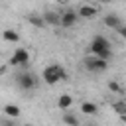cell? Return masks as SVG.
<instances>
[{
  "mask_svg": "<svg viewBox=\"0 0 126 126\" xmlns=\"http://www.w3.org/2000/svg\"><path fill=\"white\" fill-rule=\"evenodd\" d=\"M98 2H102V4H104V2H110V0H98Z\"/></svg>",
  "mask_w": 126,
  "mask_h": 126,
  "instance_id": "19",
  "label": "cell"
},
{
  "mask_svg": "<svg viewBox=\"0 0 126 126\" xmlns=\"http://www.w3.org/2000/svg\"><path fill=\"white\" fill-rule=\"evenodd\" d=\"M59 18H61V14L59 12H53V10H49V12L43 14V22L45 24H51V26H59Z\"/></svg>",
  "mask_w": 126,
  "mask_h": 126,
  "instance_id": "7",
  "label": "cell"
},
{
  "mask_svg": "<svg viewBox=\"0 0 126 126\" xmlns=\"http://www.w3.org/2000/svg\"><path fill=\"white\" fill-rule=\"evenodd\" d=\"M81 110L91 116V114H96V112H98V106H96L94 102H83V104H81Z\"/></svg>",
  "mask_w": 126,
  "mask_h": 126,
  "instance_id": "12",
  "label": "cell"
},
{
  "mask_svg": "<svg viewBox=\"0 0 126 126\" xmlns=\"http://www.w3.org/2000/svg\"><path fill=\"white\" fill-rule=\"evenodd\" d=\"M108 89L114 91V93H118V91H120V85H118L116 81H110V83H108Z\"/></svg>",
  "mask_w": 126,
  "mask_h": 126,
  "instance_id": "17",
  "label": "cell"
},
{
  "mask_svg": "<svg viewBox=\"0 0 126 126\" xmlns=\"http://www.w3.org/2000/svg\"><path fill=\"white\" fill-rule=\"evenodd\" d=\"M28 61H30V53L24 47H18L10 57V65H28Z\"/></svg>",
  "mask_w": 126,
  "mask_h": 126,
  "instance_id": "5",
  "label": "cell"
},
{
  "mask_svg": "<svg viewBox=\"0 0 126 126\" xmlns=\"http://www.w3.org/2000/svg\"><path fill=\"white\" fill-rule=\"evenodd\" d=\"M83 63H85V67H87L89 71H93V73H102V71H106V67H108V59H102V57H96V55L87 57Z\"/></svg>",
  "mask_w": 126,
  "mask_h": 126,
  "instance_id": "3",
  "label": "cell"
},
{
  "mask_svg": "<svg viewBox=\"0 0 126 126\" xmlns=\"http://www.w3.org/2000/svg\"><path fill=\"white\" fill-rule=\"evenodd\" d=\"M63 122L69 124V126H79V118L73 116L71 112H65V114H63Z\"/></svg>",
  "mask_w": 126,
  "mask_h": 126,
  "instance_id": "15",
  "label": "cell"
},
{
  "mask_svg": "<svg viewBox=\"0 0 126 126\" xmlns=\"http://www.w3.org/2000/svg\"><path fill=\"white\" fill-rule=\"evenodd\" d=\"M77 18H79V14H77L75 10H67V12H63L61 18H59V26H63V28H73V26L77 24Z\"/></svg>",
  "mask_w": 126,
  "mask_h": 126,
  "instance_id": "6",
  "label": "cell"
},
{
  "mask_svg": "<svg viewBox=\"0 0 126 126\" xmlns=\"http://www.w3.org/2000/svg\"><path fill=\"white\" fill-rule=\"evenodd\" d=\"M65 79H67V71H65L61 65H57V63L47 65V67L43 69V81H45L47 85H55V83L65 81Z\"/></svg>",
  "mask_w": 126,
  "mask_h": 126,
  "instance_id": "2",
  "label": "cell"
},
{
  "mask_svg": "<svg viewBox=\"0 0 126 126\" xmlns=\"http://www.w3.org/2000/svg\"><path fill=\"white\" fill-rule=\"evenodd\" d=\"M16 83H18L20 89H24V91H32V89L37 87V77H35L33 73H22V75L16 77Z\"/></svg>",
  "mask_w": 126,
  "mask_h": 126,
  "instance_id": "4",
  "label": "cell"
},
{
  "mask_svg": "<svg viewBox=\"0 0 126 126\" xmlns=\"http://www.w3.org/2000/svg\"><path fill=\"white\" fill-rule=\"evenodd\" d=\"M77 14H79L81 18H87V20H91V18H94V16H96V8H94V6H81Z\"/></svg>",
  "mask_w": 126,
  "mask_h": 126,
  "instance_id": "8",
  "label": "cell"
},
{
  "mask_svg": "<svg viewBox=\"0 0 126 126\" xmlns=\"http://www.w3.org/2000/svg\"><path fill=\"white\" fill-rule=\"evenodd\" d=\"M4 112H6L8 116H12V118H18V116H20V106H16V104H6V106H4Z\"/></svg>",
  "mask_w": 126,
  "mask_h": 126,
  "instance_id": "14",
  "label": "cell"
},
{
  "mask_svg": "<svg viewBox=\"0 0 126 126\" xmlns=\"http://www.w3.org/2000/svg\"><path fill=\"white\" fill-rule=\"evenodd\" d=\"M2 37H4L6 41H10V43H18V41H20V35H18V32H14V30H4V32H2Z\"/></svg>",
  "mask_w": 126,
  "mask_h": 126,
  "instance_id": "10",
  "label": "cell"
},
{
  "mask_svg": "<svg viewBox=\"0 0 126 126\" xmlns=\"http://www.w3.org/2000/svg\"><path fill=\"white\" fill-rule=\"evenodd\" d=\"M91 53L96 55V57H102V59H110L112 57V49H110V41L104 37V35H94L91 45H89Z\"/></svg>",
  "mask_w": 126,
  "mask_h": 126,
  "instance_id": "1",
  "label": "cell"
},
{
  "mask_svg": "<svg viewBox=\"0 0 126 126\" xmlns=\"http://www.w3.org/2000/svg\"><path fill=\"white\" fill-rule=\"evenodd\" d=\"M71 102H73V98H71L69 94H61V96H59V100H57L59 108H63V110H67V108L71 106Z\"/></svg>",
  "mask_w": 126,
  "mask_h": 126,
  "instance_id": "13",
  "label": "cell"
},
{
  "mask_svg": "<svg viewBox=\"0 0 126 126\" xmlns=\"http://www.w3.org/2000/svg\"><path fill=\"white\" fill-rule=\"evenodd\" d=\"M120 24H122V22H120V18H118L116 14H108V16H104V26H108V28L116 30Z\"/></svg>",
  "mask_w": 126,
  "mask_h": 126,
  "instance_id": "9",
  "label": "cell"
},
{
  "mask_svg": "<svg viewBox=\"0 0 126 126\" xmlns=\"http://www.w3.org/2000/svg\"><path fill=\"white\" fill-rule=\"evenodd\" d=\"M112 108H114L118 114H126V102H114Z\"/></svg>",
  "mask_w": 126,
  "mask_h": 126,
  "instance_id": "16",
  "label": "cell"
},
{
  "mask_svg": "<svg viewBox=\"0 0 126 126\" xmlns=\"http://www.w3.org/2000/svg\"><path fill=\"white\" fill-rule=\"evenodd\" d=\"M116 30H118V33H120V35H122V37L126 39V26H122V24H120V26H118Z\"/></svg>",
  "mask_w": 126,
  "mask_h": 126,
  "instance_id": "18",
  "label": "cell"
},
{
  "mask_svg": "<svg viewBox=\"0 0 126 126\" xmlns=\"http://www.w3.org/2000/svg\"><path fill=\"white\" fill-rule=\"evenodd\" d=\"M28 22H30L32 26H35V28H43V26H45L43 16H37V14H30V16H28Z\"/></svg>",
  "mask_w": 126,
  "mask_h": 126,
  "instance_id": "11",
  "label": "cell"
}]
</instances>
